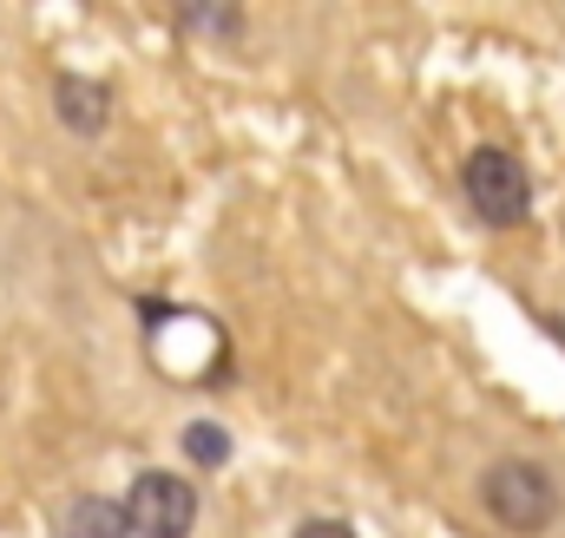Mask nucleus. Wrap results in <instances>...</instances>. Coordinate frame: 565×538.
Returning a JSON list of instances; mask_svg holds the SVG:
<instances>
[{
  "label": "nucleus",
  "instance_id": "obj_1",
  "mask_svg": "<svg viewBox=\"0 0 565 538\" xmlns=\"http://www.w3.org/2000/svg\"><path fill=\"white\" fill-rule=\"evenodd\" d=\"M480 499L507 532H546L559 519V486L540 460H493L480 480Z\"/></svg>",
  "mask_w": 565,
  "mask_h": 538
},
{
  "label": "nucleus",
  "instance_id": "obj_2",
  "mask_svg": "<svg viewBox=\"0 0 565 538\" xmlns=\"http://www.w3.org/2000/svg\"><path fill=\"white\" fill-rule=\"evenodd\" d=\"M460 184H467V204H473L487 224H500V230L526 224V211H533V177H526V164H520L507 144H480V151L467 158Z\"/></svg>",
  "mask_w": 565,
  "mask_h": 538
},
{
  "label": "nucleus",
  "instance_id": "obj_3",
  "mask_svg": "<svg viewBox=\"0 0 565 538\" xmlns=\"http://www.w3.org/2000/svg\"><path fill=\"white\" fill-rule=\"evenodd\" d=\"M126 519L139 538H191L198 526V486L184 473H139L126 493Z\"/></svg>",
  "mask_w": 565,
  "mask_h": 538
},
{
  "label": "nucleus",
  "instance_id": "obj_4",
  "mask_svg": "<svg viewBox=\"0 0 565 538\" xmlns=\"http://www.w3.org/2000/svg\"><path fill=\"white\" fill-rule=\"evenodd\" d=\"M60 538H139V532H132L126 506H113V499L86 493V499H73V506H66V526H60Z\"/></svg>",
  "mask_w": 565,
  "mask_h": 538
},
{
  "label": "nucleus",
  "instance_id": "obj_5",
  "mask_svg": "<svg viewBox=\"0 0 565 538\" xmlns=\"http://www.w3.org/2000/svg\"><path fill=\"white\" fill-rule=\"evenodd\" d=\"M60 119H66L73 132H106V119H113L106 86H93V79H60Z\"/></svg>",
  "mask_w": 565,
  "mask_h": 538
},
{
  "label": "nucleus",
  "instance_id": "obj_6",
  "mask_svg": "<svg viewBox=\"0 0 565 538\" xmlns=\"http://www.w3.org/2000/svg\"><path fill=\"white\" fill-rule=\"evenodd\" d=\"M184 453H191L198 466H224V460H231V433L211 427V420H198V427L184 433Z\"/></svg>",
  "mask_w": 565,
  "mask_h": 538
},
{
  "label": "nucleus",
  "instance_id": "obj_7",
  "mask_svg": "<svg viewBox=\"0 0 565 538\" xmlns=\"http://www.w3.org/2000/svg\"><path fill=\"white\" fill-rule=\"evenodd\" d=\"M296 538H355V526H342V519H302Z\"/></svg>",
  "mask_w": 565,
  "mask_h": 538
}]
</instances>
